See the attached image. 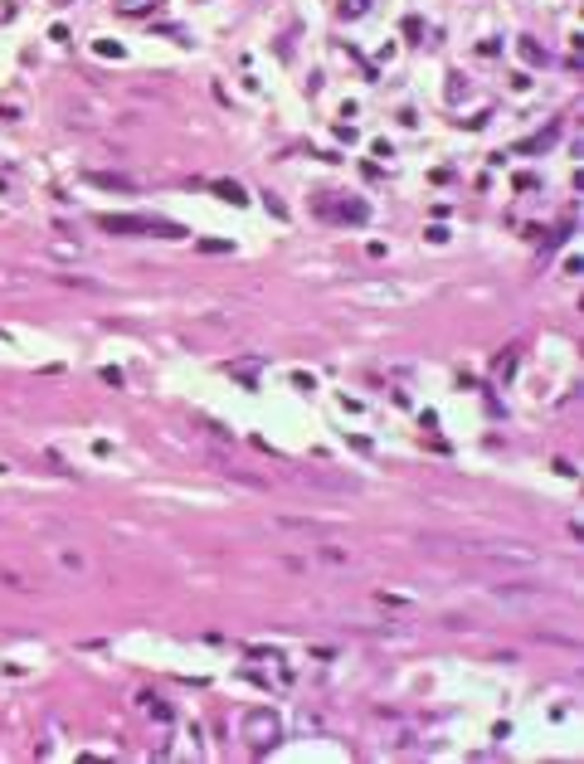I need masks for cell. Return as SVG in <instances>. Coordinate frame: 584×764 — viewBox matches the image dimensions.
<instances>
[{
	"instance_id": "cell-1",
	"label": "cell",
	"mask_w": 584,
	"mask_h": 764,
	"mask_svg": "<svg viewBox=\"0 0 584 764\" xmlns=\"http://www.w3.org/2000/svg\"><path fill=\"white\" fill-rule=\"evenodd\" d=\"M458 555L473 560V565H492V570H506V565L511 570H536L541 565V555L531 546H511V541L506 546L501 541H492V546H458Z\"/></svg>"
},
{
	"instance_id": "cell-2",
	"label": "cell",
	"mask_w": 584,
	"mask_h": 764,
	"mask_svg": "<svg viewBox=\"0 0 584 764\" xmlns=\"http://www.w3.org/2000/svg\"><path fill=\"white\" fill-rule=\"evenodd\" d=\"M108 234H166V239H180L185 229L175 224H161V219H146V215H103L98 219Z\"/></svg>"
},
{
	"instance_id": "cell-3",
	"label": "cell",
	"mask_w": 584,
	"mask_h": 764,
	"mask_svg": "<svg viewBox=\"0 0 584 764\" xmlns=\"http://www.w3.org/2000/svg\"><path fill=\"white\" fill-rule=\"evenodd\" d=\"M244 740H249L253 750H273V745L282 740V720L268 706L249 710V715H244Z\"/></svg>"
},
{
	"instance_id": "cell-4",
	"label": "cell",
	"mask_w": 584,
	"mask_h": 764,
	"mask_svg": "<svg viewBox=\"0 0 584 764\" xmlns=\"http://www.w3.org/2000/svg\"><path fill=\"white\" fill-rule=\"evenodd\" d=\"M487 599L501 603V608H541V603H550V594H545L541 584H501V589H492Z\"/></svg>"
},
{
	"instance_id": "cell-5",
	"label": "cell",
	"mask_w": 584,
	"mask_h": 764,
	"mask_svg": "<svg viewBox=\"0 0 584 764\" xmlns=\"http://www.w3.org/2000/svg\"><path fill=\"white\" fill-rule=\"evenodd\" d=\"M54 560H58V570H63V574H83V570H88V560H83V550H68V546H54Z\"/></svg>"
},
{
	"instance_id": "cell-6",
	"label": "cell",
	"mask_w": 584,
	"mask_h": 764,
	"mask_svg": "<svg viewBox=\"0 0 584 764\" xmlns=\"http://www.w3.org/2000/svg\"><path fill=\"white\" fill-rule=\"evenodd\" d=\"M88 180L103 185V190H137V180H127V175H108V170H93Z\"/></svg>"
},
{
	"instance_id": "cell-7",
	"label": "cell",
	"mask_w": 584,
	"mask_h": 764,
	"mask_svg": "<svg viewBox=\"0 0 584 764\" xmlns=\"http://www.w3.org/2000/svg\"><path fill=\"white\" fill-rule=\"evenodd\" d=\"M365 10H370V0H341V15L346 20H361Z\"/></svg>"
},
{
	"instance_id": "cell-8",
	"label": "cell",
	"mask_w": 584,
	"mask_h": 764,
	"mask_svg": "<svg viewBox=\"0 0 584 764\" xmlns=\"http://www.w3.org/2000/svg\"><path fill=\"white\" fill-rule=\"evenodd\" d=\"M215 190L224 195V200H234V205H244V200H249V195L239 190V185H234V180H220V185H215Z\"/></svg>"
},
{
	"instance_id": "cell-9",
	"label": "cell",
	"mask_w": 584,
	"mask_h": 764,
	"mask_svg": "<svg viewBox=\"0 0 584 764\" xmlns=\"http://www.w3.org/2000/svg\"><path fill=\"white\" fill-rule=\"evenodd\" d=\"M117 5H122L127 15H137V10H146V5H156V0H117Z\"/></svg>"
}]
</instances>
